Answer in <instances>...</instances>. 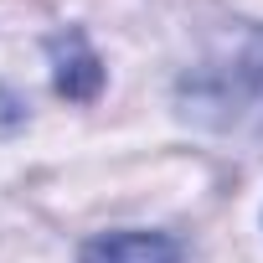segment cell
Returning <instances> with one entry per match:
<instances>
[{
	"instance_id": "cell-1",
	"label": "cell",
	"mask_w": 263,
	"mask_h": 263,
	"mask_svg": "<svg viewBox=\"0 0 263 263\" xmlns=\"http://www.w3.org/2000/svg\"><path fill=\"white\" fill-rule=\"evenodd\" d=\"M47 57H52V88L62 93V98H72V103H88L98 88H103V62H98V52L88 47V36L83 31H57L52 42H47Z\"/></svg>"
},
{
	"instance_id": "cell-2",
	"label": "cell",
	"mask_w": 263,
	"mask_h": 263,
	"mask_svg": "<svg viewBox=\"0 0 263 263\" xmlns=\"http://www.w3.org/2000/svg\"><path fill=\"white\" fill-rule=\"evenodd\" d=\"M78 263H181V242L165 237V232L124 227V232H98V237H88Z\"/></svg>"
}]
</instances>
